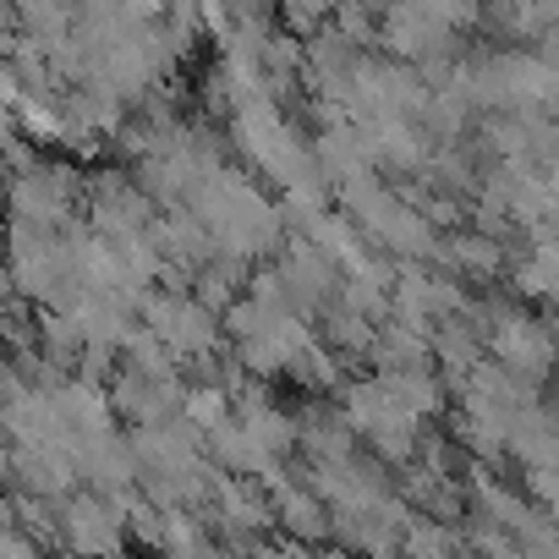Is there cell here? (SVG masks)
I'll return each mask as SVG.
<instances>
[{"label":"cell","mask_w":559,"mask_h":559,"mask_svg":"<svg viewBox=\"0 0 559 559\" xmlns=\"http://www.w3.org/2000/svg\"><path fill=\"white\" fill-rule=\"evenodd\" d=\"M67 537H72L78 554L105 559V554L121 548V515H116L110 504H99V499H78L72 515H67Z\"/></svg>","instance_id":"obj_1"},{"label":"cell","mask_w":559,"mask_h":559,"mask_svg":"<svg viewBox=\"0 0 559 559\" xmlns=\"http://www.w3.org/2000/svg\"><path fill=\"white\" fill-rule=\"evenodd\" d=\"M493 346H499V357H504L515 373H526V379H537V373L554 362V341H548L537 324H521V319H510Z\"/></svg>","instance_id":"obj_2"}]
</instances>
